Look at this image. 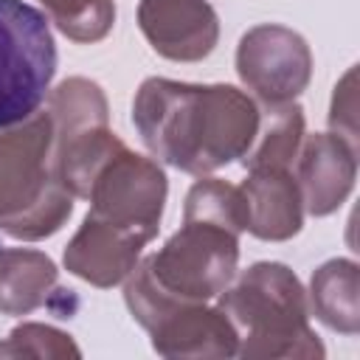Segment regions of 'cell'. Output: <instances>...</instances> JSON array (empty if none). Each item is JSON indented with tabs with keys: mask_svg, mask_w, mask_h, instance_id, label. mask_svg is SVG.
Wrapping results in <instances>:
<instances>
[{
	"mask_svg": "<svg viewBox=\"0 0 360 360\" xmlns=\"http://www.w3.org/2000/svg\"><path fill=\"white\" fill-rule=\"evenodd\" d=\"M132 121L155 158L202 177L250 149L259 129V104L231 84H188L155 76L138 87Z\"/></svg>",
	"mask_w": 360,
	"mask_h": 360,
	"instance_id": "6da1fadb",
	"label": "cell"
},
{
	"mask_svg": "<svg viewBox=\"0 0 360 360\" xmlns=\"http://www.w3.org/2000/svg\"><path fill=\"white\" fill-rule=\"evenodd\" d=\"M242 231L245 205L239 186L202 177L186 194L183 228L143 264L163 292L183 301H208L236 273Z\"/></svg>",
	"mask_w": 360,
	"mask_h": 360,
	"instance_id": "7a4b0ae2",
	"label": "cell"
},
{
	"mask_svg": "<svg viewBox=\"0 0 360 360\" xmlns=\"http://www.w3.org/2000/svg\"><path fill=\"white\" fill-rule=\"evenodd\" d=\"M219 309L239 335L242 357H323L309 329V304L287 264L259 262L219 292Z\"/></svg>",
	"mask_w": 360,
	"mask_h": 360,
	"instance_id": "3957f363",
	"label": "cell"
},
{
	"mask_svg": "<svg viewBox=\"0 0 360 360\" xmlns=\"http://www.w3.org/2000/svg\"><path fill=\"white\" fill-rule=\"evenodd\" d=\"M73 211V194L53 174V121L37 112L0 129V231L45 239Z\"/></svg>",
	"mask_w": 360,
	"mask_h": 360,
	"instance_id": "277c9868",
	"label": "cell"
},
{
	"mask_svg": "<svg viewBox=\"0 0 360 360\" xmlns=\"http://www.w3.org/2000/svg\"><path fill=\"white\" fill-rule=\"evenodd\" d=\"M132 318L149 332L152 349L163 357H231L239 349V335L225 312L183 301L163 292L146 264H135L124 287Z\"/></svg>",
	"mask_w": 360,
	"mask_h": 360,
	"instance_id": "5b68a950",
	"label": "cell"
},
{
	"mask_svg": "<svg viewBox=\"0 0 360 360\" xmlns=\"http://www.w3.org/2000/svg\"><path fill=\"white\" fill-rule=\"evenodd\" d=\"M53 73L56 42L48 17L22 0H0V129L37 115Z\"/></svg>",
	"mask_w": 360,
	"mask_h": 360,
	"instance_id": "8992f818",
	"label": "cell"
},
{
	"mask_svg": "<svg viewBox=\"0 0 360 360\" xmlns=\"http://www.w3.org/2000/svg\"><path fill=\"white\" fill-rule=\"evenodd\" d=\"M84 200H90L87 214L155 239L166 202V174L155 160L118 146L96 172Z\"/></svg>",
	"mask_w": 360,
	"mask_h": 360,
	"instance_id": "52a82bcc",
	"label": "cell"
},
{
	"mask_svg": "<svg viewBox=\"0 0 360 360\" xmlns=\"http://www.w3.org/2000/svg\"><path fill=\"white\" fill-rule=\"evenodd\" d=\"M236 70L262 104H287L307 87L312 53L292 28L264 22L239 39Z\"/></svg>",
	"mask_w": 360,
	"mask_h": 360,
	"instance_id": "ba28073f",
	"label": "cell"
},
{
	"mask_svg": "<svg viewBox=\"0 0 360 360\" xmlns=\"http://www.w3.org/2000/svg\"><path fill=\"white\" fill-rule=\"evenodd\" d=\"M138 25L149 45L174 62H197L219 39V20L208 0H141Z\"/></svg>",
	"mask_w": 360,
	"mask_h": 360,
	"instance_id": "9c48e42d",
	"label": "cell"
},
{
	"mask_svg": "<svg viewBox=\"0 0 360 360\" xmlns=\"http://www.w3.org/2000/svg\"><path fill=\"white\" fill-rule=\"evenodd\" d=\"M146 242L152 239L141 231L87 214L65 248V267L96 287H112L132 273Z\"/></svg>",
	"mask_w": 360,
	"mask_h": 360,
	"instance_id": "30bf717a",
	"label": "cell"
},
{
	"mask_svg": "<svg viewBox=\"0 0 360 360\" xmlns=\"http://www.w3.org/2000/svg\"><path fill=\"white\" fill-rule=\"evenodd\" d=\"M295 183L301 202L312 217L332 214L352 191L357 172V149L335 132L307 135L295 155Z\"/></svg>",
	"mask_w": 360,
	"mask_h": 360,
	"instance_id": "8fae6325",
	"label": "cell"
},
{
	"mask_svg": "<svg viewBox=\"0 0 360 360\" xmlns=\"http://www.w3.org/2000/svg\"><path fill=\"white\" fill-rule=\"evenodd\" d=\"M239 194L245 205V231L253 236L281 242L301 231L304 202L290 169H250L248 180L239 186Z\"/></svg>",
	"mask_w": 360,
	"mask_h": 360,
	"instance_id": "7c38bea8",
	"label": "cell"
},
{
	"mask_svg": "<svg viewBox=\"0 0 360 360\" xmlns=\"http://www.w3.org/2000/svg\"><path fill=\"white\" fill-rule=\"evenodd\" d=\"M56 284V264L31 248H0V312L28 315L39 309Z\"/></svg>",
	"mask_w": 360,
	"mask_h": 360,
	"instance_id": "4fadbf2b",
	"label": "cell"
},
{
	"mask_svg": "<svg viewBox=\"0 0 360 360\" xmlns=\"http://www.w3.org/2000/svg\"><path fill=\"white\" fill-rule=\"evenodd\" d=\"M357 264L352 259H332L312 273L309 307L318 321L343 335L360 332V304H357Z\"/></svg>",
	"mask_w": 360,
	"mask_h": 360,
	"instance_id": "5bb4252c",
	"label": "cell"
},
{
	"mask_svg": "<svg viewBox=\"0 0 360 360\" xmlns=\"http://www.w3.org/2000/svg\"><path fill=\"white\" fill-rule=\"evenodd\" d=\"M304 141V112L298 104H264L259 107V129L250 149L242 155L245 169H287Z\"/></svg>",
	"mask_w": 360,
	"mask_h": 360,
	"instance_id": "9a60e30c",
	"label": "cell"
},
{
	"mask_svg": "<svg viewBox=\"0 0 360 360\" xmlns=\"http://www.w3.org/2000/svg\"><path fill=\"white\" fill-rule=\"evenodd\" d=\"M48 17L73 42H98L115 20L112 0H39Z\"/></svg>",
	"mask_w": 360,
	"mask_h": 360,
	"instance_id": "2e32d148",
	"label": "cell"
},
{
	"mask_svg": "<svg viewBox=\"0 0 360 360\" xmlns=\"http://www.w3.org/2000/svg\"><path fill=\"white\" fill-rule=\"evenodd\" d=\"M79 346L70 335L45 326V323H22L11 329L8 340L0 343V357H79Z\"/></svg>",
	"mask_w": 360,
	"mask_h": 360,
	"instance_id": "e0dca14e",
	"label": "cell"
},
{
	"mask_svg": "<svg viewBox=\"0 0 360 360\" xmlns=\"http://www.w3.org/2000/svg\"><path fill=\"white\" fill-rule=\"evenodd\" d=\"M354 110H357V104H354V68H349L343 82L335 87L329 124H332L335 135H340L349 146L357 149V112Z\"/></svg>",
	"mask_w": 360,
	"mask_h": 360,
	"instance_id": "ac0fdd59",
	"label": "cell"
}]
</instances>
